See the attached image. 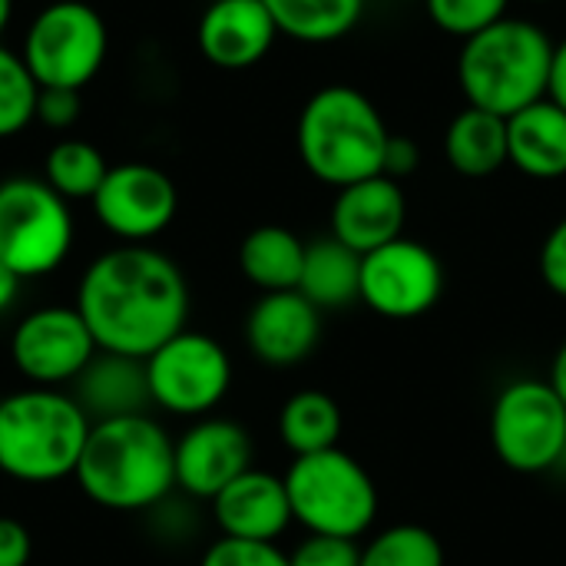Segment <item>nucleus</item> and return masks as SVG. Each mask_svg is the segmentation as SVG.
I'll return each mask as SVG.
<instances>
[{
  "mask_svg": "<svg viewBox=\"0 0 566 566\" xmlns=\"http://www.w3.org/2000/svg\"><path fill=\"white\" fill-rule=\"evenodd\" d=\"M76 312L99 352L146 361L186 328L189 285L182 269L159 249L123 242L86 265L76 289Z\"/></svg>",
  "mask_w": 566,
  "mask_h": 566,
  "instance_id": "nucleus-1",
  "label": "nucleus"
},
{
  "mask_svg": "<svg viewBox=\"0 0 566 566\" xmlns=\"http://www.w3.org/2000/svg\"><path fill=\"white\" fill-rule=\"evenodd\" d=\"M73 478L103 511H153L176 488V441L149 415L93 421Z\"/></svg>",
  "mask_w": 566,
  "mask_h": 566,
  "instance_id": "nucleus-2",
  "label": "nucleus"
},
{
  "mask_svg": "<svg viewBox=\"0 0 566 566\" xmlns=\"http://www.w3.org/2000/svg\"><path fill=\"white\" fill-rule=\"evenodd\" d=\"M388 139L391 129L375 99L348 83L315 90L295 126L302 166L332 189L381 176Z\"/></svg>",
  "mask_w": 566,
  "mask_h": 566,
  "instance_id": "nucleus-3",
  "label": "nucleus"
},
{
  "mask_svg": "<svg viewBox=\"0 0 566 566\" xmlns=\"http://www.w3.org/2000/svg\"><path fill=\"white\" fill-rule=\"evenodd\" d=\"M554 40L524 17H504L494 27L461 40L458 86L468 106L511 119L547 99Z\"/></svg>",
  "mask_w": 566,
  "mask_h": 566,
  "instance_id": "nucleus-4",
  "label": "nucleus"
},
{
  "mask_svg": "<svg viewBox=\"0 0 566 566\" xmlns=\"http://www.w3.org/2000/svg\"><path fill=\"white\" fill-rule=\"evenodd\" d=\"M93 421L60 388H23L0 401V474L56 484L76 474Z\"/></svg>",
  "mask_w": 566,
  "mask_h": 566,
  "instance_id": "nucleus-5",
  "label": "nucleus"
},
{
  "mask_svg": "<svg viewBox=\"0 0 566 566\" xmlns=\"http://www.w3.org/2000/svg\"><path fill=\"white\" fill-rule=\"evenodd\" d=\"M292 517L308 534L358 541L378 514V488L371 474L342 448L295 458L285 474Z\"/></svg>",
  "mask_w": 566,
  "mask_h": 566,
  "instance_id": "nucleus-6",
  "label": "nucleus"
},
{
  "mask_svg": "<svg viewBox=\"0 0 566 566\" xmlns=\"http://www.w3.org/2000/svg\"><path fill=\"white\" fill-rule=\"evenodd\" d=\"M73 249V216L46 179L10 176L0 182V262L23 282L56 272Z\"/></svg>",
  "mask_w": 566,
  "mask_h": 566,
  "instance_id": "nucleus-7",
  "label": "nucleus"
},
{
  "mask_svg": "<svg viewBox=\"0 0 566 566\" xmlns=\"http://www.w3.org/2000/svg\"><path fill=\"white\" fill-rule=\"evenodd\" d=\"M106 50L103 17L83 0H56L30 20L20 56L40 86L83 90L99 73Z\"/></svg>",
  "mask_w": 566,
  "mask_h": 566,
  "instance_id": "nucleus-8",
  "label": "nucleus"
},
{
  "mask_svg": "<svg viewBox=\"0 0 566 566\" xmlns=\"http://www.w3.org/2000/svg\"><path fill=\"white\" fill-rule=\"evenodd\" d=\"M497 458L517 474H544L566 454V405L551 381H511L491 411Z\"/></svg>",
  "mask_w": 566,
  "mask_h": 566,
  "instance_id": "nucleus-9",
  "label": "nucleus"
},
{
  "mask_svg": "<svg viewBox=\"0 0 566 566\" xmlns=\"http://www.w3.org/2000/svg\"><path fill=\"white\" fill-rule=\"evenodd\" d=\"M146 381L153 405L163 411L206 418L229 395L232 361L216 338L182 328L146 358Z\"/></svg>",
  "mask_w": 566,
  "mask_h": 566,
  "instance_id": "nucleus-10",
  "label": "nucleus"
},
{
  "mask_svg": "<svg viewBox=\"0 0 566 566\" xmlns=\"http://www.w3.org/2000/svg\"><path fill=\"white\" fill-rule=\"evenodd\" d=\"M99 345L76 305H46L23 315L10 335V361L33 388L73 385Z\"/></svg>",
  "mask_w": 566,
  "mask_h": 566,
  "instance_id": "nucleus-11",
  "label": "nucleus"
},
{
  "mask_svg": "<svg viewBox=\"0 0 566 566\" xmlns=\"http://www.w3.org/2000/svg\"><path fill=\"white\" fill-rule=\"evenodd\" d=\"M441 292V259L408 235L361 255V302L381 318H418L438 305Z\"/></svg>",
  "mask_w": 566,
  "mask_h": 566,
  "instance_id": "nucleus-12",
  "label": "nucleus"
},
{
  "mask_svg": "<svg viewBox=\"0 0 566 566\" xmlns=\"http://www.w3.org/2000/svg\"><path fill=\"white\" fill-rule=\"evenodd\" d=\"M90 206L99 226L113 232L119 242L146 245L176 219L179 192L163 169L149 163H119L109 166Z\"/></svg>",
  "mask_w": 566,
  "mask_h": 566,
  "instance_id": "nucleus-13",
  "label": "nucleus"
},
{
  "mask_svg": "<svg viewBox=\"0 0 566 566\" xmlns=\"http://www.w3.org/2000/svg\"><path fill=\"white\" fill-rule=\"evenodd\" d=\"M249 468H252V438L235 421L199 418L176 441V488H182V494L189 497L212 501Z\"/></svg>",
  "mask_w": 566,
  "mask_h": 566,
  "instance_id": "nucleus-14",
  "label": "nucleus"
},
{
  "mask_svg": "<svg viewBox=\"0 0 566 566\" xmlns=\"http://www.w3.org/2000/svg\"><path fill=\"white\" fill-rule=\"evenodd\" d=\"M322 338V312L298 292H262L245 318V342L252 355L272 368L305 361Z\"/></svg>",
  "mask_w": 566,
  "mask_h": 566,
  "instance_id": "nucleus-15",
  "label": "nucleus"
},
{
  "mask_svg": "<svg viewBox=\"0 0 566 566\" xmlns=\"http://www.w3.org/2000/svg\"><path fill=\"white\" fill-rule=\"evenodd\" d=\"M408 222V196L398 179L371 176L338 189L332 206V235L368 255L405 235Z\"/></svg>",
  "mask_w": 566,
  "mask_h": 566,
  "instance_id": "nucleus-16",
  "label": "nucleus"
},
{
  "mask_svg": "<svg viewBox=\"0 0 566 566\" xmlns=\"http://www.w3.org/2000/svg\"><path fill=\"white\" fill-rule=\"evenodd\" d=\"M279 27L262 0H212L196 27L199 53L219 70H249L269 56Z\"/></svg>",
  "mask_w": 566,
  "mask_h": 566,
  "instance_id": "nucleus-17",
  "label": "nucleus"
},
{
  "mask_svg": "<svg viewBox=\"0 0 566 566\" xmlns=\"http://www.w3.org/2000/svg\"><path fill=\"white\" fill-rule=\"evenodd\" d=\"M212 514L222 537L265 541V544H275V537H282L285 527L295 521L285 478L255 468L239 474L229 488H222L212 497Z\"/></svg>",
  "mask_w": 566,
  "mask_h": 566,
  "instance_id": "nucleus-18",
  "label": "nucleus"
},
{
  "mask_svg": "<svg viewBox=\"0 0 566 566\" xmlns=\"http://www.w3.org/2000/svg\"><path fill=\"white\" fill-rule=\"evenodd\" d=\"M73 398L86 411L90 421L146 415V408L153 405L146 361L129 358V355L96 352V358L73 381Z\"/></svg>",
  "mask_w": 566,
  "mask_h": 566,
  "instance_id": "nucleus-19",
  "label": "nucleus"
},
{
  "mask_svg": "<svg viewBox=\"0 0 566 566\" xmlns=\"http://www.w3.org/2000/svg\"><path fill=\"white\" fill-rule=\"evenodd\" d=\"M507 163L541 182L566 176V109L541 99L507 119Z\"/></svg>",
  "mask_w": 566,
  "mask_h": 566,
  "instance_id": "nucleus-20",
  "label": "nucleus"
},
{
  "mask_svg": "<svg viewBox=\"0 0 566 566\" xmlns=\"http://www.w3.org/2000/svg\"><path fill=\"white\" fill-rule=\"evenodd\" d=\"M298 292L318 312H338L361 302V255L335 235L305 242Z\"/></svg>",
  "mask_w": 566,
  "mask_h": 566,
  "instance_id": "nucleus-21",
  "label": "nucleus"
},
{
  "mask_svg": "<svg viewBox=\"0 0 566 566\" xmlns=\"http://www.w3.org/2000/svg\"><path fill=\"white\" fill-rule=\"evenodd\" d=\"M444 159L458 176H494L507 166V119L464 106L444 129Z\"/></svg>",
  "mask_w": 566,
  "mask_h": 566,
  "instance_id": "nucleus-22",
  "label": "nucleus"
},
{
  "mask_svg": "<svg viewBox=\"0 0 566 566\" xmlns=\"http://www.w3.org/2000/svg\"><path fill=\"white\" fill-rule=\"evenodd\" d=\"M302 262L305 242L285 226H259L239 245V269L262 292L298 289Z\"/></svg>",
  "mask_w": 566,
  "mask_h": 566,
  "instance_id": "nucleus-23",
  "label": "nucleus"
},
{
  "mask_svg": "<svg viewBox=\"0 0 566 566\" xmlns=\"http://www.w3.org/2000/svg\"><path fill=\"white\" fill-rule=\"evenodd\" d=\"M282 36L298 43H335L345 40L365 17L368 0H262Z\"/></svg>",
  "mask_w": 566,
  "mask_h": 566,
  "instance_id": "nucleus-24",
  "label": "nucleus"
},
{
  "mask_svg": "<svg viewBox=\"0 0 566 566\" xmlns=\"http://www.w3.org/2000/svg\"><path fill=\"white\" fill-rule=\"evenodd\" d=\"M279 434L295 458L338 448L342 438V408L325 391H298L282 405Z\"/></svg>",
  "mask_w": 566,
  "mask_h": 566,
  "instance_id": "nucleus-25",
  "label": "nucleus"
},
{
  "mask_svg": "<svg viewBox=\"0 0 566 566\" xmlns=\"http://www.w3.org/2000/svg\"><path fill=\"white\" fill-rule=\"evenodd\" d=\"M109 172L106 156L76 136H66L60 143L50 146L46 159H43V179L53 192H60L66 202L70 199H93L96 189L103 186Z\"/></svg>",
  "mask_w": 566,
  "mask_h": 566,
  "instance_id": "nucleus-26",
  "label": "nucleus"
},
{
  "mask_svg": "<svg viewBox=\"0 0 566 566\" xmlns=\"http://www.w3.org/2000/svg\"><path fill=\"white\" fill-rule=\"evenodd\" d=\"M361 566H444V547L428 527L398 524L361 551Z\"/></svg>",
  "mask_w": 566,
  "mask_h": 566,
  "instance_id": "nucleus-27",
  "label": "nucleus"
},
{
  "mask_svg": "<svg viewBox=\"0 0 566 566\" xmlns=\"http://www.w3.org/2000/svg\"><path fill=\"white\" fill-rule=\"evenodd\" d=\"M40 83L27 70L23 56L0 43V139L23 133L33 123Z\"/></svg>",
  "mask_w": 566,
  "mask_h": 566,
  "instance_id": "nucleus-28",
  "label": "nucleus"
},
{
  "mask_svg": "<svg viewBox=\"0 0 566 566\" xmlns=\"http://www.w3.org/2000/svg\"><path fill=\"white\" fill-rule=\"evenodd\" d=\"M424 10L441 33L468 40L511 17V0H424Z\"/></svg>",
  "mask_w": 566,
  "mask_h": 566,
  "instance_id": "nucleus-29",
  "label": "nucleus"
},
{
  "mask_svg": "<svg viewBox=\"0 0 566 566\" xmlns=\"http://www.w3.org/2000/svg\"><path fill=\"white\" fill-rule=\"evenodd\" d=\"M199 566H292L289 554H282L275 544L265 541H235V537H222L216 541Z\"/></svg>",
  "mask_w": 566,
  "mask_h": 566,
  "instance_id": "nucleus-30",
  "label": "nucleus"
},
{
  "mask_svg": "<svg viewBox=\"0 0 566 566\" xmlns=\"http://www.w3.org/2000/svg\"><path fill=\"white\" fill-rule=\"evenodd\" d=\"M292 566H361V547L352 537L308 534L292 554Z\"/></svg>",
  "mask_w": 566,
  "mask_h": 566,
  "instance_id": "nucleus-31",
  "label": "nucleus"
},
{
  "mask_svg": "<svg viewBox=\"0 0 566 566\" xmlns=\"http://www.w3.org/2000/svg\"><path fill=\"white\" fill-rule=\"evenodd\" d=\"M80 113H83L80 90H70V86H40L36 109H33V123H43V126L63 133V129L76 126Z\"/></svg>",
  "mask_w": 566,
  "mask_h": 566,
  "instance_id": "nucleus-32",
  "label": "nucleus"
},
{
  "mask_svg": "<svg viewBox=\"0 0 566 566\" xmlns=\"http://www.w3.org/2000/svg\"><path fill=\"white\" fill-rule=\"evenodd\" d=\"M541 279L554 295L566 298V216L547 232L541 245Z\"/></svg>",
  "mask_w": 566,
  "mask_h": 566,
  "instance_id": "nucleus-33",
  "label": "nucleus"
},
{
  "mask_svg": "<svg viewBox=\"0 0 566 566\" xmlns=\"http://www.w3.org/2000/svg\"><path fill=\"white\" fill-rule=\"evenodd\" d=\"M33 554L30 531L17 517H0V566H27Z\"/></svg>",
  "mask_w": 566,
  "mask_h": 566,
  "instance_id": "nucleus-34",
  "label": "nucleus"
},
{
  "mask_svg": "<svg viewBox=\"0 0 566 566\" xmlns=\"http://www.w3.org/2000/svg\"><path fill=\"white\" fill-rule=\"evenodd\" d=\"M418 166H421V149H418V143H415V139H408V136L391 133L388 149H385L381 176H388V179H398V182H401V179H405V176H411Z\"/></svg>",
  "mask_w": 566,
  "mask_h": 566,
  "instance_id": "nucleus-35",
  "label": "nucleus"
},
{
  "mask_svg": "<svg viewBox=\"0 0 566 566\" xmlns=\"http://www.w3.org/2000/svg\"><path fill=\"white\" fill-rule=\"evenodd\" d=\"M547 99H554L560 109H566V36L554 43V60H551V86Z\"/></svg>",
  "mask_w": 566,
  "mask_h": 566,
  "instance_id": "nucleus-36",
  "label": "nucleus"
},
{
  "mask_svg": "<svg viewBox=\"0 0 566 566\" xmlns=\"http://www.w3.org/2000/svg\"><path fill=\"white\" fill-rule=\"evenodd\" d=\"M20 275L10 269V265H3L0 262V315L7 312V308H13V302H17V295H20Z\"/></svg>",
  "mask_w": 566,
  "mask_h": 566,
  "instance_id": "nucleus-37",
  "label": "nucleus"
},
{
  "mask_svg": "<svg viewBox=\"0 0 566 566\" xmlns=\"http://www.w3.org/2000/svg\"><path fill=\"white\" fill-rule=\"evenodd\" d=\"M551 385H554V391L560 395V401L566 405V342L560 345L557 358H554V368H551Z\"/></svg>",
  "mask_w": 566,
  "mask_h": 566,
  "instance_id": "nucleus-38",
  "label": "nucleus"
},
{
  "mask_svg": "<svg viewBox=\"0 0 566 566\" xmlns=\"http://www.w3.org/2000/svg\"><path fill=\"white\" fill-rule=\"evenodd\" d=\"M10 17H13V0H0V36L10 23Z\"/></svg>",
  "mask_w": 566,
  "mask_h": 566,
  "instance_id": "nucleus-39",
  "label": "nucleus"
},
{
  "mask_svg": "<svg viewBox=\"0 0 566 566\" xmlns=\"http://www.w3.org/2000/svg\"><path fill=\"white\" fill-rule=\"evenodd\" d=\"M524 3H554V0H524Z\"/></svg>",
  "mask_w": 566,
  "mask_h": 566,
  "instance_id": "nucleus-40",
  "label": "nucleus"
}]
</instances>
